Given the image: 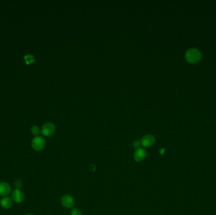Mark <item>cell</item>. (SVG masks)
Returning a JSON list of instances; mask_svg holds the SVG:
<instances>
[{"mask_svg": "<svg viewBox=\"0 0 216 215\" xmlns=\"http://www.w3.org/2000/svg\"><path fill=\"white\" fill-rule=\"evenodd\" d=\"M12 199L15 202H22L25 199V195L20 189H15L12 193Z\"/></svg>", "mask_w": 216, "mask_h": 215, "instance_id": "52a82bcc", "label": "cell"}, {"mask_svg": "<svg viewBox=\"0 0 216 215\" xmlns=\"http://www.w3.org/2000/svg\"><path fill=\"white\" fill-rule=\"evenodd\" d=\"M71 215H82V212L78 209H73L71 211Z\"/></svg>", "mask_w": 216, "mask_h": 215, "instance_id": "7c38bea8", "label": "cell"}, {"mask_svg": "<svg viewBox=\"0 0 216 215\" xmlns=\"http://www.w3.org/2000/svg\"><path fill=\"white\" fill-rule=\"evenodd\" d=\"M202 58L201 52L196 49H189L186 53V59L190 63H196Z\"/></svg>", "mask_w": 216, "mask_h": 215, "instance_id": "6da1fadb", "label": "cell"}, {"mask_svg": "<svg viewBox=\"0 0 216 215\" xmlns=\"http://www.w3.org/2000/svg\"><path fill=\"white\" fill-rule=\"evenodd\" d=\"M141 145V143H140V141H135L134 143H133V146L134 148H135L136 149L137 148H140V146Z\"/></svg>", "mask_w": 216, "mask_h": 215, "instance_id": "5bb4252c", "label": "cell"}, {"mask_svg": "<svg viewBox=\"0 0 216 215\" xmlns=\"http://www.w3.org/2000/svg\"><path fill=\"white\" fill-rule=\"evenodd\" d=\"M56 131V127L54 124L48 123L44 124L41 128V133L44 136H51L54 135Z\"/></svg>", "mask_w": 216, "mask_h": 215, "instance_id": "3957f363", "label": "cell"}, {"mask_svg": "<svg viewBox=\"0 0 216 215\" xmlns=\"http://www.w3.org/2000/svg\"><path fill=\"white\" fill-rule=\"evenodd\" d=\"M61 204L65 208L70 209L75 204V199L70 195H65L61 198Z\"/></svg>", "mask_w": 216, "mask_h": 215, "instance_id": "5b68a950", "label": "cell"}, {"mask_svg": "<svg viewBox=\"0 0 216 215\" xmlns=\"http://www.w3.org/2000/svg\"><path fill=\"white\" fill-rule=\"evenodd\" d=\"M31 131L32 134L33 135H34V136H37L39 135V134L40 133V129H39V128L38 126H32V127L31 128Z\"/></svg>", "mask_w": 216, "mask_h": 215, "instance_id": "8fae6325", "label": "cell"}, {"mask_svg": "<svg viewBox=\"0 0 216 215\" xmlns=\"http://www.w3.org/2000/svg\"><path fill=\"white\" fill-rule=\"evenodd\" d=\"M146 156H147V151L145 149L143 148H139L136 149L134 154V160L137 162H140L144 160Z\"/></svg>", "mask_w": 216, "mask_h": 215, "instance_id": "8992f818", "label": "cell"}, {"mask_svg": "<svg viewBox=\"0 0 216 215\" xmlns=\"http://www.w3.org/2000/svg\"><path fill=\"white\" fill-rule=\"evenodd\" d=\"M26 215H33L32 214H26Z\"/></svg>", "mask_w": 216, "mask_h": 215, "instance_id": "9a60e30c", "label": "cell"}, {"mask_svg": "<svg viewBox=\"0 0 216 215\" xmlns=\"http://www.w3.org/2000/svg\"><path fill=\"white\" fill-rule=\"evenodd\" d=\"M0 204H1V206L3 209H8L10 208L12 206V200L10 197L6 196L2 199L1 202H0Z\"/></svg>", "mask_w": 216, "mask_h": 215, "instance_id": "9c48e42d", "label": "cell"}, {"mask_svg": "<svg viewBox=\"0 0 216 215\" xmlns=\"http://www.w3.org/2000/svg\"><path fill=\"white\" fill-rule=\"evenodd\" d=\"M156 141L155 137L152 135H147L144 136H143L140 140L141 145H142L144 147L149 148L152 146Z\"/></svg>", "mask_w": 216, "mask_h": 215, "instance_id": "277c9868", "label": "cell"}, {"mask_svg": "<svg viewBox=\"0 0 216 215\" xmlns=\"http://www.w3.org/2000/svg\"><path fill=\"white\" fill-rule=\"evenodd\" d=\"M22 182L21 180H17L15 182V187H17V189H20L22 187Z\"/></svg>", "mask_w": 216, "mask_h": 215, "instance_id": "4fadbf2b", "label": "cell"}, {"mask_svg": "<svg viewBox=\"0 0 216 215\" xmlns=\"http://www.w3.org/2000/svg\"><path fill=\"white\" fill-rule=\"evenodd\" d=\"M10 192L11 187L9 183L5 182L0 183V196L6 197L9 195Z\"/></svg>", "mask_w": 216, "mask_h": 215, "instance_id": "ba28073f", "label": "cell"}, {"mask_svg": "<svg viewBox=\"0 0 216 215\" xmlns=\"http://www.w3.org/2000/svg\"><path fill=\"white\" fill-rule=\"evenodd\" d=\"M31 145L34 150L40 151L44 148L46 146V140L42 136H37L32 140Z\"/></svg>", "mask_w": 216, "mask_h": 215, "instance_id": "7a4b0ae2", "label": "cell"}, {"mask_svg": "<svg viewBox=\"0 0 216 215\" xmlns=\"http://www.w3.org/2000/svg\"><path fill=\"white\" fill-rule=\"evenodd\" d=\"M25 61L27 64H31L35 61L34 57L32 54H27L24 57Z\"/></svg>", "mask_w": 216, "mask_h": 215, "instance_id": "30bf717a", "label": "cell"}]
</instances>
